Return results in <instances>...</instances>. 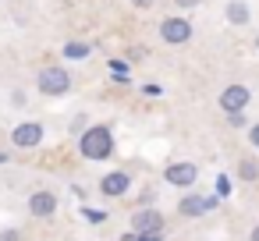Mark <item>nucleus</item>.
Instances as JSON below:
<instances>
[{
    "label": "nucleus",
    "mask_w": 259,
    "mask_h": 241,
    "mask_svg": "<svg viewBox=\"0 0 259 241\" xmlns=\"http://www.w3.org/2000/svg\"><path fill=\"white\" fill-rule=\"evenodd\" d=\"M78 153H82L85 160H93V163L110 160V156H114V131H110L107 124H93V128H85L82 138H78Z\"/></svg>",
    "instance_id": "obj_1"
},
{
    "label": "nucleus",
    "mask_w": 259,
    "mask_h": 241,
    "mask_svg": "<svg viewBox=\"0 0 259 241\" xmlns=\"http://www.w3.org/2000/svg\"><path fill=\"white\" fill-rule=\"evenodd\" d=\"M220 206L217 195H199V191H188L185 199H178V216L181 220H195V216H206Z\"/></svg>",
    "instance_id": "obj_2"
},
{
    "label": "nucleus",
    "mask_w": 259,
    "mask_h": 241,
    "mask_svg": "<svg viewBox=\"0 0 259 241\" xmlns=\"http://www.w3.org/2000/svg\"><path fill=\"white\" fill-rule=\"evenodd\" d=\"M36 85H39L43 96H64L71 89V75L64 68H43L39 78H36Z\"/></svg>",
    "instance_id": "obj_3"
},
{
    "label": "nucleus",
    "mask_w": 259,
    "mask_h": 241,
    "mask_svg": "<svg viewBox=\"0 0 259 241\" xmlns=\"http://www.w3.org/2000/svg\"><path fill=\"white\" fill-rule=\"evenodd\" d=\"M132 230H135V234H163V213L153 209V206L135 209V216H132Z\"/></svg>",
    "instance_id": "obj_4"
},
{
    "label": "nucleus",
    "mask_w": 259,
    "mask_h": 241,
    "mask_svg": "<svg viewBox=\"0 0 259 241\" xmlns=\"http://www.w3.org/2000/svg\"><path fill=\"white\" fill-rule=\"evenodd\" d=\"M163 181L174 184V188H192V184L199 181V167H195V163H170V167L163 170Z\"/></svg>",
    "instance_id": "obj_5"
},
{
    "label": "nucleus",
    "mask_w": 259,
    "mask_h": 241,
    "mask_svg": "<svg viewBox=\"0 0 259 241\" xmlns=\"http://www.w3.org/2000/svg\"><path fill=\"white\" fill-rule=\"evenodd\" d=\"M11 142H15L18 149H36V146L43 142V124H36V121L18 124V128L11 131Z\"/></svg>",
    "instance_id": "obj_6"
},
{
    "label": "nucleus",
    "mask_w": 259,
    "mask_h": 241,
    "mask_svg": "<svg viewBox=\"0 0 259 241\" xmlns=\"http://www.w3.org/2000/svg\"><path fill=\"white\" fill-rule=\"evenodd\" d=\"M160 36H163V43L178 46V43H188V39H192V25H188L185 18H167V22L160 25Z\"/></svg>",
    "instance_id": "obj_7"
},
{
    "label": "nucleus",
    "mask_w": 259,
    "mask_h": 241,
    "mask_svg": "<svg viewBox=\"0 0 259 241\" xmlns=\"http://www.w3.org/2000/svg\"><path fill=\"white\" fill-rule=\"evenodd\" d=\"M128 188H132V177H128L124 170H110V174L100 177V191H103L107 199H121Z\"/></svg>",
    "instance_id": "obj_8"
},
{
    "label": "nucleus",
    "mask_w": 259,
    "mask_h": 241,
    "mask_svg": "<svg viewBox=\"0 0 259 241\" xmlns=\"http://www.w3.org/2000/svg\"><path fill=\"white\" fill-rule=\"evenodd\" d=\"M245 103H248V89H245V85H227V89L220 92V110H224V114H241Z\"/></svg>",
    "instance_id": "obj_9"
},
{
    "label": "nucleus",
    "mask_w": 259,
    "mask_h": 241,
    "mask_svg": "<svg viewBox=\"0 0 259 241\" xmlns=\"http://www.w3.org/2000/svg\"><path fill=\"white\" fill-rule=\"evenodd\" d=\"M29 213L39 216V220L54 216V213H57V195H54V191H32V195H29Z\"/></svg>",
    "instance_id": "obj_10"
},
{
    "label": "nucleus",
    "mask_w": 259,
    "mask_h": 241,
    "mask_svg": "<svg viewBox=\"0 0 259 241\" xmlns=\"http://www.w3.org/2000/svg\"><path fill=\"white\" fill-rule=\"evenodd\" d=\"M238 181H245V184H252V181H259V160L255 156H245V160H238Z\"/></svg>",
    "instance_id": "obj_11"
},
{
    "label": "nucleus",
    "mask_w": 259,
    "mask_h": 241,
    "mask_svg": "<svg viewBox=\"0 0 259 241\" xmlns=\"http://www.w3.org/2000/svg\"><path fill=\"white\" fill-rule=\"evenodd\" d=\"M227 22H234V25L248 22V8L241 4V0H231V4H227Z\"/></svg>",
    "instance_id": "obj_12"
},
{
    "label": "nucleus",
    "mask_w": 259,
    "mask_h": 241,
    "mask_svg": "<svg viewBox=\"0 0 259 241\" xmlns=\"http://www.w3.org/2000/svg\"><path fill=\"white\" fill-rule=\"evenodd\" d=\"M64 57H68V61H85V57H89V46H85V43H68V46H64Z\"/></svg>",
    "instance_id": "obj_13"
},
{
    "label": "nucleus",
    "mask_w": 259,
    "mask_h": 241,
    "mask_svg": "<svg viewBox=\"0 0 259 241\" xmlns=\"http://www.w3.org/2000/svg\"><path fill=\"white\" fill-rule=\"evenodd\" d=\"M82 216H85L89 223H103V220H107V213H103V209H93V206H85V209H82Z\"/></svg>",
    "instance_id": "obj_14"
},
{
    "label": "nucleus",
    "mask_w": 259,
    "mask_h": 241,
    "mask_svg": "<svg viewBox=\"0 0 259 241\" xmlns=\"http://www.w3.org/2000/svg\"><path fill=\"white\" fill-rule=\"evenodd\" d=\"M224 195H231V177H217V199H224Z\"/></svg>",
    "instance_id": "obj_15"
},
{
    "label": "nucleus",
    "mask_w": 259,
    "mask_h": 241,
    "mask_svg": "<svg viewBox=\"0 0 259 241\" xmlns=\"http://www.w3.org/2000/svg\"><path fill=\"white\" fill-rule=\"evenodd\" d=\"M110 75H117L121 82L128 78V64H121V61H110Z\"/></svg>",
    "instance_id": "obj_16"
},
{
    "label": "nucleus",
    "mask_w": 259,
    "mask_h": 241,
    "mask_svg": "<svg viewBox=\"0 0 259 241\" xmlns=\"http://www.w3.org/2000/svg\"><path fill=\"white\" fill-rule=\"evenodd\" d=\"M227 124H231V128H241V124H245V114H227Z\"/></svg>",
    "instance_id": "obj_17"
},
{
    "label": "nucleus",
    "mask_w": 259,
    "mask_h": 241,
    "mask_svg": "<svg viewBox=\"0 0 259 241\" xmlns=\"http://www.w3.org/2000/svg\"><path fill=\"white\" fill-rule=\"evenodd\" d=\"M248 142L259 149V124H252V128H248Z\"/></svg>",
    "instance_id": "obj_18"
},
{
    "label": "nucleus",
    "mask_w": 259,
    "mask_h": 241,
    "mask_svg": "<svg viewBox=\"0 0 259 241\" xmlns=\"http://www.w3.org/2000/svg\"><path fill=\"white\" fill-rule=\"evenodd\" d=\"M0 241H18V230H0Z\"/></svg>",
    "instance_id": "obj_19"
},
{
    "label": "nucleus",
    "mask_w": 259,
    "mask_h": 241,
    "mask_svg": "<svg viewBox=\"0 0 259 241\" xmlns=\"http://www.w3.org/2000/svg\"><path fill=\"white\" fill-rule=\"evenodd\" d=\"M139 241H163V234H139Z\"/></svg>",
    "instance_id": "obj_20"
},
{
    "label": "nucleus",
    "mask_w": 259,
    "mask_h": 241,
    "mask_svg": "<svg viewBox=\"0 0 259 241\" xmlns=\"http://www.w3.org/2000/svg\"><path fill=\"white\" fill-rule=\"evenodd\" d=\"M174 4H178V8H195L199 0H174Z\"/></svg>",
    "instance_id": "obj_21"
},
{
    "label": "nucleus",
    "mask_w": 259,
    "mask_h": 241,
    "mask_svg": "<svg viewBox=\"0 0 259 241\" xmlns=\"http://www.w3.org/2000/svg\"><path fill=\"white\" fill-rule=\"evenodd\" d=\"M248 241H259V223L252 227V234H248Z\"/></svg>",
    "instance_id": "obj_22"
},
{
    "label": "nucleus",
    "mask_w": 259,
    "mask_h": 241,
    "mask_svg": "<svg viewBox=\"0 0 259 241\" xmlns=\"http://www.w3.org/2000/svg\"><path fill=\"white\" fill-rule=\"evenodd\" d=\"M132 4H135V8H149V4H153V0H132Z\"/></svg>",
    "instance_id": "obj_23"
},
{
    "label": "nucleus",
    "mask_w": 259,
    "mask_h": 241,
    "mask_svg": "<svg viewBox=\"0 0 259 241\" xmlns=\"http://www.w3.org/2000/svg\"><path fill=\"white\" fill-rule=\"evenodd\" d=\"M124 241H139V234H135V230H128V234H124Z\"/></svg>",
    "instance_id": "obj_24"
},
{
    "label": "nucleus",
    "mask_w": 259,
    "mask_h": 241,
    "mask_svg": "<svg viewBox=\"0 0 259 241\" xmlns=\"http://www.w3.org/2000/svg\"><path fill=\"white\" fill-rule=\"evenodd\" d=\"M255 46H259V36H255Z\"/></svg>",
    "instance_id": "obj_25"
}]
</instances>
